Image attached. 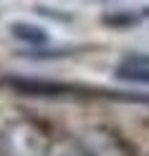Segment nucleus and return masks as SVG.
Segmentation results:
<instances>
[{"label":"nucleus","mask_w":149,"mask_h":156,"mask_svg":"<svg viewBox=\"0 0 149 156\" xmlns=\"http://www.w3.org/2000/svg\"><path fill=\"white\" fill-rule=\"evenodd\" d=\"M48 156H88V154L76 144H56V146H51Z\"/></svg>","instance_id":"5"},{"label":"nucleus","mask_w":149,"mask_h":156,"mask_svg":"<svg viewBox=\"0 0 149 156\" xmlns=\"http://www.w3.org/2000/svg\"><path fill=\"white\" fill-rule=\"evenodd\" d=\"M8 33H10L18 43H25L31 48H43L51 43V35L43 25L31 23V20H10L8 23Z\"/></svg>","instance_id":"4"},{"label":"nucleus","mask_w":149,"mask_h":156,"mask_svg":"<svg viewBox=\"0 0 149 156\" xmlns=\"http://www.w3.org/2000/svg\"><path fill=\"white\" fill-rule=\"evenodd\" d=\"M81 149L88 156H136V149L119 131L109 126H94L81 139Z\"/></svg>","instance_id":"2"},{"label":"nucleus","mask_w":149,"mask_h":156,"mask_svg":"<svg viewBox=\"0 0 149 156\" xmlns=\"http://www.w3.org/2000/svg\"><path fill=\"white\" fill-rule=\"evenodd\" d=\"M51 139L43 126L28 116H5L0 121V156H48Z\"/></svg>","instance_id":"1"},{"label":"nucleus","mask_w":149,"mask_h":156,"mask_svg":"<svg viewBox=\"0 0 149 156\" xmlns=\"http://www.w3.org/2000/svg\"><path fill=\"white\" fill-rule=\"evenodd\" d=\"M114 76L124 83L149 86V53H129L114 68Z\"/></svg>","instance_id":"3"}]
</instances>
